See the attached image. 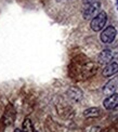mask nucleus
<instances>
[{
  "instance_id": "f257e3e1",
  "label": "nucleus",
  "mask_w": 118,
  "mask_h": 132,
  "mask_svg": "<svg viewBox=\"0 0 118 132\" xmlns=\"http://www.w3.org/2000/svg\"><path fill=\"white\" fill-rule=\"evenodd\" d=\"M99 69V65L90 60L85 61H74L69 67V74L76 80H85L91 78L97 74Z\"/></svg>"
},
{
  "instance_id": "f03ea898",
  "label": "nucleus",
  "mask_w": 118,
  "mask_h": 132,
  "mask_svg": "<svg viewBox=\"0 0 118 132\" xmlns=\"http://www.w3.org/2000/svg\"><path fill=\"white\" fill-rule=\"evenodd\" d=\"M106 22H107V14L105 11H100L99 14L91 20L90 27L93 31H100L105 27Z\"/></svg>"
},
{
  "instance_id": "7ed1b4c3",
  "label": "nucleus",
  "mask_w": 118,
  "mask_h": 132,
  "mask_svg": "<svg viewBox=\"0 0 118 132\" xmlns=\"http://www.w3.org/2000/svg\"><path fill=\"white\" fill-rule=\"evenodd\" d=\"M117 35V29L115 28L114 26H107L103 29V31L101 32L100 35V39L103 43L105 45H108V43H112Z\"/></svg>"
},
{
  "instance_id": "20e7f679",
  "label": "nucleus",
  "mask_w": 118,
  "mask_h": 132,
  "mask_svg": "<svg viewBox=\"0 0 118 132\" xmlns=\"http://www.w3.org/2000/svg\"><path fill=\"white\" fill-rule=\"evenodd\" d=\"M101 8V3L99 1H95L91 4L86 5V8L82 11V16L85 20H90L93 19L94 16H97L99 14V11Z\"/></svg>"
},
{
  "instance_id": "39448f33",
  "label": "nucleus",
  "mask_w": 118,
  "mask_h": 132,
  "mask_svg": "<svg viewBox=\"0 0 118 132\" xmlns=\"http://www.w3.org/2000/svg\"><path fill=\"white\" fill-rule=\"evenodd\" d=\"M114 60V52L109 50V49H104V50L99 54L98 61L101 65H107Z\"/></svg>"
},
{
  "instance_id": "423d86ee",
  "label": "nucleus",
  "mask_w": 118,
  "mask_h": 132,
  "mask_svg": "<svg viewBox=\"0 0 118 132\" xmlns=\"http://www.w3.org/2000/svg\"><path fill=\"white\" fill-rule=\"evenodd\" d=\"M67 95H68V97L73 102L79 103L82 100V97H83V92L78 87L73 86V87L69 88L68 90H67Z\"/></svg>"
},
{
  "instance_id": "0eeeda50",
  "label": "nucleus",
  "mask_w": 118,
  "mask_h": 132,
  "mask_svg": "<svg viewBox=\"0 0 118 132\" xmlns=\"http://www.w3.org/2000/svg\"><path fill=\"white\" fill-rule=\"evenodd\" d=\"M3 123L4 126H11L13 125L14 120H15V109L13 108L12 105H9L7 107L4 112V115H3Z\"/></svg>"
},
{
  "instance_id": "6e6552de",
  "label": "nucleus",
  "mask_w": 118,
  "mask_h": 132,
  "mask_svg": "<svg viewBox=\"0 0 118 132\" xmlns=\"http://www.w3.org/2000/svg\"><path fill=\"white\" fill-rule=\"evenodd\" d=\"M103 106L105 107V109H108V111H112V109H115L116 107H118V94L117 93H114V94L108 95L106 97L103 101Z\"/></svg>"
},
{
  "instance_id": "1a4fd4ad",
  "label": "nucleus",
  "mask_w": 118,
  "mask_h": 132,
  "mask_svg": "<svg viewBox=\"0 0 118 132\" xmlns=\"http://www.w3.org/2000/svg\"><path fill=\"white\" fill-rule=\"evenodd\" d=\"M117 73H118V63L113 61L104 67V69L102 71V75L104 77H112V76L116 75Z\"/></svg>"
},
{
  "instance_id": "9d476101",
  "label": "nucleus",
  "mask_w": 118,
  "mask_h": 132,
  "mask_svg": "<svg viewBox=\"0 0 118 132\" xmlns=\"http://www.w3.org/2000/svg\"><path fill=\"white\" fill-rule=\"evenodd\" d=\"M117 85H118V78L111 79L109 81H107V84L104 86L103 93H104L105 95H112V94H114L115 91H116Z\"/></svg>"
},
{
  "instance_id": "9b49d317",
  "label": "nucleus",
  "mask_w": 118,
  "mask_h": 132,
  "mask_svg": "<svg viewBox=\"0 0 118 132\" xmlns=\"http://www.w3.org/2000/svg\"><path fill=\"white\" fill-rule=\"evenodd\" d=\"M101 115V109L99 107H90L83 111V116L86 118H97Z\"/></svg>"
},
{
  "instance_id": "f8f14e48",
  "label": "nucleus",
  "mask_w": 118,
  "mask_h": 132,
  "mask_svg": "<svg viewBox=\"0 0 118 132\" xmlns=\"http://www.w3.org/2000/svg\"><path fill=\"white\" fill-rule=\"evenodd\" d=\"M22 128H23V130H24L25 132H34V131H35V130H34L33 122H32V120H30L29 118L24 119L23 125H22Z\"/></svg>"
},
{
  "instance_id": "ddd939ff",
  "label": "nucleus",
  "mask_w": 118,
  "mask_h": 132,
  "mask_svg": "<svg viewBox=\"0 0 118 132\" xmlns=\"http://www.w3.org/2000/svg\"><path fill=\"white\" fill-rule=\"evenodd\" d=\"M87 132H102L100 127H97V126H92V127H90L87 129Z\"/></svg>"
},
{
  "instance_id": "4468645a",
  "label": "nucleus",
  "mask_w": 118,
  "mask_h": 132,
  "mask_svg": "<svg viewBox=\"0 0 118 132\" xmlns=\"http://www.w3.org/2000/svg\"><path fill=\"white\" fill-rule=\"evenodd\" d=\"M97 0H82V2H83V4L85 5H88V4H91V3H93V2H95Z\"/></svg>"
},
{
  "instance_id": "2eb2a0df",
  "label": "nucleus",
  "mask_w": 118,
  "mask_h": 132,
  "mask_svg": "<svg viewBox=\"0 0 118 132\" xmlns=\"http://www.w3.org/2000/svg\"><path fill=\"white\" fill-rule=\"evenodd\" d=\"M14 132H25L24 130H21V129H19V128H16L15 130H14Z\"/></svg>"
},
{
  "instance_id": "dca6fc26",
  "label": "nucleus",
  "mask_w": 118,
  "mask_h": 132,
  "mask_svg": "<svg viewBox=\"0 0 118 132\" xmlns=\"http://www.w3.org/2000/svg\"><path fill=\"white\" fill-rule=\"evenodd\" d=\"M116 9L118 10V0H116Z\"/></svg>"
}]
</instances>
